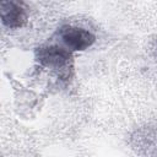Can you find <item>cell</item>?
<instances>
[{"label": "cell", "mask_w": 157, "mask_h": 157, "mask_svg": "<svg viewBox=\"0 0 157 157\" xmlns=\"http://www.w3.org/2000/svg\"><path fill=\"white\" fill-rule=\"evenodd\" d=\"M36 56L40 65L55 70L66 67L71 60L70 52L58 45L40 47L37 49Z\"/></svg>", "instance_id": "obj_1"}, {"label": "cell", "mask_w": 157, "mask_h": 157, "mask_svg": "<svg viewBox=\"0 0 157 157\" xmlns=\"http://www.w3.org/2000/svg\"><path fill=\"white\" fill-rule=\"evenodd\" d=\"M60 37L64 44L66 45V48L74 52H81L87 49L94 43L96 39L94 36L87 29L80 27H72V26H66L61 28Z\"/></svg>", "instance_id": "obj_2"}, {"label": "cell", "mask_w": 157, "mask_h": 157, "mask_svg": "<svg viewBox=\"0 0 157 157\" xmlns=\"http://www.w3.org/2000/svg\"><path fill=\"white\" fill-rule=\"evenodd\" d=\"M0 20L9 28H18L27 20L25 7L16 1H0Z\"/></svg>", "instance_id": "obj_3"}]
</instances>
